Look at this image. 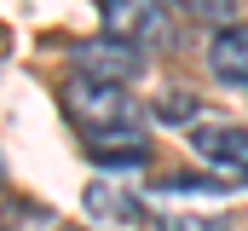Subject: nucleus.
<instances>
[{"label":"nucleus","mask_w":248,"mask_h":231,"mask_svg":"<svg viewBox=\"0 0 248 231\" xmlns=\"http://www.w3.org/2000/svg\"><path fill=\"white\" fill-rule=\"evenodd\" d=\"M81 202H87V214L98 226H139L144 220V197L127 191V185H116V179H93Z\"/></svg>","instance_id":"423d86ee"},{"label":"nucleus","mask_w":248,"mask_h":231,"mask_svg":"<svg viewBox=\"0 0 248 231\" xmlns=\"http://www.w3.org/2000/svg\"><path fill=\"white\" fill-rule=\"evenodd\" d=\"M156 116H162L168 127H190V116H202V104H196L190 93H168V99L156 104Z\"/></svg>","instance_id":"1a4fd4ad"},{"label":"nucleus","mask_w":248,"mask_h":231,"mask_svg":"<svg viewBox=\"0 0 248 231\" xmlns=\"http://www.w3.org/2000/svg\"><path fill=\"white\" fill-rule=\"evenodd\" d=\"M0 179H6V173H0Z\"/></svg>","instance_id":"f8f14e48"},{"label":"nucleus","mask_w":248,"mask_h":231,"mask_svg":"<svg viewBox=\"0 0 248 231\" xmlns=\"http://www.w3.org/2000/svg\"><path fill=\"white\" fill-rule=\"evenodd\" d=\"M63 110H69V121H75L81 133L116 127V121H139V116H144L127 99V87H116V81H87V75L63 81Z\"/></svg>","instance_id":"f03ea898"},{"label":"nucleus","mask_w":248,"mask_h":231,"mask_svg":"<svg viewBox=\"0 0 248 231\" xmlns=\"http://www.w3.org/2000/svg\"><path fill=\"white\" fill-rule=\"evenodd\" d=\"M243 93H248V87H243Z\"/></svg>","instance_id":"ddd939ff"},{"label":"nucleus","mask_w":248,"mask_h":231,"mask_svg":"<svg viewBox=\"0 0 248 231\" xmlns=\"http://www.w3.org/2000/svg\"><path fill=\"white\" fill-rule=\"evenodd\" d=\"M190 150L231 185H248V127L231 121H196L190 127Z\"/></svg>","instance_id":"39448f33"},{"label":"nucleus","mask_w":248,"mask_h":231,"mask_svg":"<svg viewBox=\"0 0 248 231\" xmlns=\"http://www.w3.org/2000/svg\"><path fill=\"white\" fill-rule=\"evenodd\" d=\"M185 17L196 23H214V29H225V23H237V0H173Z\"/></svg>","instance_id":"6e6552de"},{"label":"nucleus","mask_w":248,"mask_h":231,"mask_svg":"<svg viewBox=\"0 0 248 231\" xmlns=\"http://www.w3.org/2000/svg\"><path fill=\"white\" fill-rule=\"evenodd\" d=\"M156 231H225L219 214H156Z\"/></svg>","instance_id":"9d476101"},{"label":"nucleus","mask_w":248,"mask_h":231,"mask_svg":"<svg viewBox=\"0 0 248 231\" xmlns=\"http://www.w3.org/2000/svg\"><path fill=\"white\" fill-rule=\"evenodd\" d=\"M81 150H87L104 173H139L150 162V133H144V121L93 127V133H81Z\"/></svg>","instance_id":"7ed1b4c3"},{"label":"nucleus","mask_w":248,"mask_h":231,"mask_svg":"<svg viewBox=\"0 0 248 231\" xmlns=\"http://www.w3.org/2000/svg\"><path fill=\"white\" fill-rule=\"evenodd\" d=\"M98 23H104V35L133 41L144 52L173 47V17H168L162 0H98Z\"/></svg>","instance_id":"f257e3e1"},{"label":"nucleus","mask_w":248,"mask_h":231,"mask_svg":"<svg viewBox=\"0 0 248 231\" xmlns=\"http://www.w3.org/2000/svg\"><path fill=\"white\" fill-rule=\"evenodd\" d=\"M208 69H214V81L248 87V23L214 29V41H208Z\"/></svg>","instance_id":"0eeeda50"},{"label":"nucleus","mask_w":248,"mask_h":231,"mask_svg":"<svg viewBox=\"0 0 248 231\" xmlns=\"http://www.w3.org/2000/svg\"><path fill=\"white\" fill-rule=\"evenodd\" d=\"M12 208H17L12 220L23 231H52V208H41V202H12Z\"/></svg>","instance_id":"9b49d317"},{"label":"nucleus","mask_w":248,"mask_h":231,"mask_svg":"<svg viewBox=\"0 0 248 231\" xmlns=\"http://www.w3.org/2000/svg\"><path fill=\"white\" fill-rule=\"evenodd\" d=\"M144 64H150V52L133 47V41H116V35H98V41H81L75 47V75H87V81H116V87H127V81L144 75Z\"/></svg>","instance_id":"20e7f679"}]
</instances>
